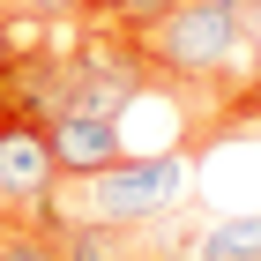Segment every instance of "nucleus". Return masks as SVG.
I'll return each mask as SVG.
<instances>
[{
  "label": "nucleus",
  "mask_w": 261,
  "mask_h": 261,
  "mask_svg": "<svg viewBox=\"0 0 261 261\" xmlns=\"http://www.w3.org/2000/svg\"><path fill=\"white\" fill-rule=\"evenodd\" d=\"M53 246H60V261H135L127 231H120V224H97V217L53 224Z\"/></svg>",
  "instance_id": "obj_6"
},
{
  "label": "nucleus",
  "mask_w": 261,
  "mask_h": 261,
  "mask_svg": "<svg viewBox=\"0 0 261 261\" xmlns=\"http://www.w3.org/2000/svg\"><path fill=\"white\" fill-rule=\"evenodd\" d=\"M135 261H179V254H135Z\"/></svg>",
  "instance_id": "obj_11"
},
{
  "label": "nucleus",
  "mask_w": 261,
  "mask_h": 261,
  "mask_svg": "<svg viewBox=\"0 0 261 261\" xmlns=\"http://www.w3.org/2000/svg\"><path fill=\"white\" fill-rule=\"evenodd\" d=\"M254 8L261 0H179L157 30H142V53L172 82H217V75H231L246 60Z\"/></svg>",
  "instance_id": "obj_2"
},
{
  "label": "nucleus",
  "mask_w": 261,
  "mask_h": 261,
  "mask_svg": "<svg viewBox=\"0 0 261 261\" xmlns=\"http://www.w3.org/2000/svg\"><path fill=\"white\" fill-rule=\"evenodd\" d=\"M187 194H194V164H187L179 149H142V157L127 149V157H112L105 172L60 179L30 217H38L45 231L67 224V217H97V224H120V231H142V224L172 217Z\"/></svg>",
  "instance_id": "obj_1"
},
{
  "label": "nucleus",
  "mask_w": 261,
  "mask_h": 261,
  "mask_svg": "<svg viewBox=\"0 0 261 261\" xmlns=\"http://www.w3.org/2000/svg\"><path fill=\"white\" fill-rule=\"evenodd\" d=\"M0 8H8V0H0Z\"/></svg>",
  "instance_id": "obj_12"
},
{
  "label": "nucleus",
  "mask_w": 261,
  "mask_h": 261,
  "mask_svg": "<svg viewBox=\"0 0 261 261\" xmlns=\"http://www.w3.org/2000/svg\"><path fill=\"white\" fill-rule=\"evenodd\" d=\"M246 75H254V97H261V8H254V45H246Z\"/></svg>",
  "instance_id": "obj_9"
},
{
  "label": "nucleus",
  "mask_w": 261,
  "mask_h": 261,
  "mask_svg": "<svg viewBox=\"0 0 261 261\" xmlns=\"http://www.w3.org/2000/svg\"><path fill=\"white\" fill-rule=\"evenodd\" d=\"M172 8H179V0H75V15H82V22H105V30H127V38L157 30Z\"/></svg>",
  "instance_id": "obj_7"
},
{
  "label": "nucleus",
  "mask_w": 261,
  "mask_h": 261,
  "mask_svg": "<svg viewBox=\"0 0 261 261\" xmlns=\"http://www.w3.org/2000/svg\"><path fill=\"white\" fill-rule=\"evenodd\" d=\"M53 187H60V164H53L45 127H30V120H0V209L30 217Z\"/></svg>",
  "instance_id": "obj_3"
},
{
  "label": "nucleus",
  "mask_w": 261,
  "mask_h": 261,
  "mask_svg": "<svg viewBox=\"0 0 261 261\" xmlns=\"http://www.w3.org/2000/svg\"><path fill=\"white\" fill-rule=\"evenodd\" d=\"M45 142H53V164H60V179H82V172H105L112 157H127V120L67 105L60 120H45Z\"/></svg>",
  "instance_id": "obj_4"
},
{
  "label": "nucleus",
  "mask_w": 261,
  "mask_h": 261,
  "mask_svg": "<svg viewBox=\"0 0 261 261\" xmlns=\"http://www.w3.org/2000/svg\"><path fill=\"white\" fill-rule=\"evenodd\" d=\"M15 8H30V15H75V0H15Z\"/></svg>",
  "instance_id": "obj_10"
},
{
  "label": "nucleus",
  "mask_w": 261,
  "mask_h": 261,
  "mask_svg": "<svg viewBox=\"0 0 261 261\" xmlns=\"http://www.w3.org/2000/svg\"><path fill=\"white\" fill-rule=\"evenodd\" d=\"M187 261H261V209H239V217L201 224Z\"/></svg>",
  "instance_id": "obj_5"
},
{
  "label": "nucleus",
  "mask_w": 261,
  "mask_h": 261,
  "mask_svg": "<svg viewBox=\"0 0 261 261\" xmlns=\"http://www.w3.org/2000/svg\"><path fill=\"white\" fill-rule=\"evenodd\" d=\"M0 261H60V246H53V231H45L38 217H15V209H8V224H0Z\"/></svg>",
  "instance_id": "obj_8"
}]
</instances>
